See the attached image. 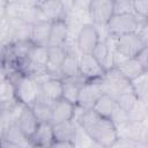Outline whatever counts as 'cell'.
<instances>
[{
  "label": "cell",
  "mask_w": 148,
  "mask_h": 148,
  "mask_svg": "<svg viewBox=\"0 0 148 148\" xmlns=\"http://www.w3.org/2000/svg\"><path fill=\"white\" fill-rule=\"evenodd\" d=\"M79 123L86 134L96 143L113 148L118 142V131L111 119L104 118L92 110H82Z\"/></svg>",
  "instance_id": "cell-1"
},
{
  "label": "cell",
  "mask_w": 148,
  "mask_h": 148,
  "mask_svg": "<svg viewBox=\"0 0 148 148\" xmlns=\"http://www.w3.org/2000/svg\"><path fill=\"white\" fill-rule=\"evenodd\" d=\"M8 80L14 87L16 102L23 106H31L38 98H40L39 83L34 76L23 75L13 71V74H8Z\"/></svg>",
  "instance_id": "cell-2"
},
{
  "label": "cell",
  "mask_w": 148,
  "mask_h": 148,
  "mask_svg": "<svg viewBox=\"0 0 148 148\" xmlns=\"http://www.w3.org/2000/svg\"><path fill=\"white\" fill-rule=\"evenodd\" d=\"M102 92L111 96L114 101L124 94L131 92L132 87L128 80H126L114 67L106 71L104 76L99 80Z\"/></svg>",
  "instance_id": "cell-3"
},
{
  "label": "cell",
  "mask_w": 148,
  "mask_h": 148,
  "mask_svg": "<svg viewBox=\"0 0 148 148\" xmlns=\"http://www.w3.org/2000/svg\"><path fill=\"white\" fill-rule=\"evenodd\" d=\"M140 24L141 23L135 14H113L106 24V30L109 32V36L118 38L127 34L136 32Z\"/></svg>",
  "instance_id": "cell-4"
},
{
  "label": "cell",
  "mask_w": 148,
  "mask_h": 148,
  "mask_svg": "<svg viewBox=\"0 0 148 148\" xmlns=\"http://www.w3.org/2000/svg\"><path fill=\"white\" fill-rule=\"evenodd\" d=\"M147 45L136 32L127 34L116 38V50L125 58H135Z\"/></svg>",
  "instance_id": "cell-5"
},
{
  "label": "cell",
  "mask_w": 148,
  "mask_h": 148,
  "mask_svg": "<svg viewBox=\"0 0 148 148\" xmlns=\"http://www.w3.org/2000/svg\"><path fill=\"white\" fill-rule=\"evenodd\" d=\"M103 95L99 80L98 81H84L79 90L76 108L82 110H91L97 99Z\"/></svg>",
  "instance_id": "cell-6"
},
{
  "label": "cell",
  "mask_w": 148,
  "mask_h": 148,
  "mask_svg": "<svg viewBox=\"0 0 148 148\" xmlns=\"http://www.w3.org/2000/svg\"><path fill=\"white\" fill-rule=\"evenodd\" d=\"M99 42H101V35L94 24L86 23L81 27L76 37V46L82 54L92 53V51L95 50V47L98 45Z\"/></svg>",
  "instance_id": "cell-7"
},
{
  "label": "cell",
  "mask_w": 148,
  "mask_h": 148,
  "mask_svg": "<svg viewBox=\"0 0 148 148\" xmlns=\"http://www.w3.org/2000/svg\"><path fill=\"white\" fill-rule=\"evenodd\" d=\"M79 71L80 76L84 81H98L106 72L91 53L81 54L79 59Z\"/></svg>",
  "instance_id": "cell-8"
},
{
  "label": "cell",
  "mask_w": 148,
  "mask_h": 148,
  "mask_svg": "<svg viewBox=\"0 0 148 148\" xmlns=\"http://www.w3.org/2000/svg\"><path fill=\"white\" fill-rule=\"evenodd\" d=\"M88 12L94 23L106 25L113 15V1L92 0L88 3Z\"/></svg>",
  "instance_id": "cell-9"
},
{
  "label": "cell",
  "mask_w": 148,
  "mask_h": 148,
  "mask_svg": "<svg viewBox=\"0 0 148 148\" xmlns=\"http://www.w3.org/2000/svg\"><path fill=\"white\" fill-rule=\"evenodd\" d=\"M40 21L54 22L59 20H66V9L62 1H38L37 2Z\"/></svg>",
  "instance_id": "cell-10"
},
{
  "label": "cell",
  "mask_w": 148,
  "mask_h": 148,
  "mask_svg": "<svg viewBox=\"0 0 148 148\" xmlns=\"http://www.w3.org/2000/svg\"><path fill=\"white\" fill-rule=\"evenodd\" d=\"M76 112V105L60 98L51 103V124L57 125L68 120H73Z\"/></svg>",
  "instance_id": "cell-11"
},
{
  "label": "cell",
  "mask_w": 148,
  "mask_h": 148,
  "mask_svg": "<svg viewBox=\"0 0 148 148\" xmlns=\"http://www.w3.org/2000/svg\"><path fill=\"white\" fill-rule=\"evenodd\" d=\"M32 148H51L54 143L53 126L50 123H39L36 131L29 138Z\"/></svg>",
  "instance_id": "cell-12"
},
{
  "label": "cell",
  "mask_w": 148,
  "mask_h": 148,
  "mask_svg": "<svg viewBox=\"0 0 148 148\" xmlns=\"http://www.w3.org/2000/svg\"><path fill=\"white\" fill-rule=\"evenodd\" d=\"M40 97L52 103L62 98V80L61 77H49L39 83Z\"/></svg>",
  "instance_id": "cell-13"
},
{
  "label": "cell",
  "mask_w": 148,
  "mask_h": 148,
  "mask_svg": "<svg viewBox=\"0 0 148 148\" xmlns=\"http://www.w3.org/2000/svg\"><path fill=\"white\" fill-rule=\"evenodd\" d=\"M27 60L31 66L34 74H36V72H46L49 60V46H37L32 44L28 53Z\"/></svg>",
  "instance_id": "cell-14"
},
{
  "label": "cell",
  "mask_w": 148,
  "mask_h": 148,
  "mask_svg": "<svg viewBox=\"0 0 148 148\" xmlns=\"http://www.w3.org/2000/svg\"><path fill=\"white\" fill-rule=\"evenodd\" d=\"M114 68L128 81H132L147 72L136 58H124L118 65L114 66Z\"/></svg>",
  "instance_id": "cell-15"
},
{
  "label": "cell",
  "mask_w": 148,
  "mask_h": 148,
  "mask_svg": "<svg viewBox=\"0 0 148 148\" xmlns=\"http://www.w3.org/2000/svg\"><path fill=\"white\" fill-rule=\"evenodd\" d=\"M16 125L18 126V128L21 130V132L29 139L32 133L36 131L37 126H38V120L35 117L32 110L29 106H23L16 118Z\"/></svg>",
  "instance_id": "cell-16"
},
{
  "label": "cell",
  "mask_w": 148,
  "mask_h": 148,
  "mask_svg": "<svg viewBox=\"0 0 148 148\" xmlns=\"http://www.w3.org/2000/svg\"><path fill=\"white\" fill-rule=\"evenodd\" d=\"M91 110L94 112H96L97 114L112 120L114 118V116L118 113V111L120 110V108L118 106L117 102L111 96L103 94L97 99V102L95 103V105L92 106Z\"/></svg>",
  "instance_id": "cell-17"
},
{
  "label": "cell",
  "mask_w": 148,
  "mask_h": 148,
  "mask_svg": "<svg viewBox=\"0 0 148 148\" xmlns=\"http://www.w3.org/2000/svg\"><path fill=\"white\" fill-rule=\"evenodd\" d=\"M51 22L38 21L31 25L30 42L37 46H49Z\"/></svg>",
  "instance_id": "cell-18"
},
{
  "label": "cell",
  "mask_w": 148,
  "mask_h": 148,
  "mask_svg": "<svg viewBox=\"0 0 148 148\" xmlns=\"http://www.w3.org/2000/svg\"><path fill=\"white\" fill-rule=\"evenodd\" d=\"M68 24L66 20L51 22L49 46H65L68 37Z\"/></svg>",
  "instance_id": "cell-19"
},
{
  "label": "cell",
  "mask_w": 148,
  "mask_h": 148,
  "mask_svg": "<svg viewBox=\"0 0 148 148\" xmlns=\"http://www.w3.org/2000/svg\"><path fill=\"white\" fill-rule=\"evenodd\" d=\"M52 126H53V134L56 141H66V142L76 143L77 128L73 120H68Z\"/></svg>",
  "instance_id": "cell-20"
},
{
  "label": "cell",
  "mask_w": 148,
  "mask_h": 148,
  "mask_svg": "<svg viewBox=\"0 0 148 148\" xmlns=\"http://www.w3.org/2000/svg\"><path fill=\"white\" fill-rule=\"evenodd\" d=\"M61 80H62V98L76 105L79 90L81 84L84 82V80L81 76L74 79H61Z\"/></svg>",
  "instance_id": "cell-21"
},
{
  "label": "cell",
  "mask_w": 148,
  "mask_h": 148,
  "mask_svg": "<svg viewBox=\"0 0 148 148\" xmlns=\"http://www.w3.org/2000/svg\"><path fill=\"white\" fill-rule=\"evenodd\" d=\"M59 73L61 75V79H74L80 76V71H79V59L74 53H71L67 51L60 68Z\"/></svg>",
  "instance_id": "cell-22"
},
{
  "label": "cell",
  "mask_w": 148,
  "mask_h": 148,
  "mask_svg": "<svg viewBox=\"0 0 148 148\" xmlns=\"http://www.w3.org/2000/svg\"><path fill=\"white\" fill-rule=\"evenodd\" d=\"M67 53L65 46H49V60L46 66V73L53 74L59 73L60 65Z\"/></svg>",
  "instance_id": "cell-23"
},
{
  "label": "cell",
  "mask_w": 148,
  "mask_h": 148,
  "mask_svg": "<svg viewBox=\"0 0 148 148\" xmlns=\"http://www.w3.org/2000/svg\"><path fill=\"white\" fill-rule=\"evenodd\" d=\"M2 139H6L10 142H14V143L18 145L22 148H32V146L30 145L29 139L21 132V130L18 128L16 123H13L9 127H7L3 131Z\"/></svg>",
  "instance_id": "cell-24"
},
{
  "label": "cell",
  "mask_w": 148,
  "mask_h": 148,
  "mask_svg": "<svg viewBox=\"0 0 148 148\" xmlns=\"http://www.w3.org/2000/svg\"><path fill=\"white\" fill-rule=\"evenodd\" d=\"M133 94L135 95L136 99L143 104H147L148 97V72L143 73L142 75L138 76L136 79L130 81Z\"/></svg>",
  "instance_id": "cell-25"
},
{
  "label": "cell",
  "mask_w": 148,
  "mask_h": 148,
  "mask_svg": "<svg viewBox=\"0 0 148 148\" xmlns=\"http://www.w3.org/2000/svg\"><path fill=\"white\" fill-rule=\"evenodd\" d=\"M35 117L38 123H50L51 124V103L44 98H38L31 106Z\"/></svg>",
  "instance_id": "cell-26"
},
{
  "label": "cell",
  "mask_w": 148,
  "mask_h": 148,
  "mask_svg": "<svg viewBox=\"0 0 148 148\" xmlns=\"http://www.w3.org/2000/svg\"><path fill=\"white\" fill-rule=\"evenodd\" d=\"M12 101H16L14 87H13L12 82L7 79L6 81L0 83V105L10 103Z\"/></svg>",
  "instance_id": "cell-27"
},
{
  "label": "cell",
  "mask_w": 148,
  "mask_h": 148,
  "mask_svg": "<svg viewBox=\"0 0 148 148\" xmlns=\"http://www.w3.org/2000/svg\"><path fill=\"white\" fill-rule=\"evenodd\" d=\"M113 14H134L133 5L130 0H117L113 1Z\"/></svg>",
  "instance_id": "cell-28"
},
{
  "label": "cell",
  "mask_w": 148,
  "mask_h": 148,
  "mask_svg": "<svg viewBox=\"0 0 148 148\" xmlns=\"http://www.w3.org/2000/svg\"><path fill=\"white\" fill-rule=\"evenodd\" d=\"M133 5V12L138 16H140L142 20L147 21L148 16V0H134L132 1Z\"/></svg>",
  "instance_id": "cell-29"
},
{
  "label": "cell",
  "mask_w": 148,
  "mask_h": 148,
  "mask_svg": "<svg viewBox=\"0 0 148 148\" xmlns=\"http://www.w3.org/2000/svg\"><path fill=\"white\" fill-rule=\"evenodd\" d=\"M135 58H136V59L140 61V64H141V65H142V66L148 71V59H147V58H148V56H147V47H145V49H143V50H142V51H141V52H140Z\"/></svg>",
  "instance_id": "cell-30"
},
{
  "label": "cell",
  "mask_w": 148,
  "mask_h": 148,
  "mask_svg": "<svg viewBox=\"0 0 148 148\" xmlns=\"http://www.w3.org/2000/svg\"><path fill=\"white\" fill-rule=\"evenodd\" d=\"M51 148H76V145L73 142H66V141H54Z\"/></svg>",
  "instance_id": "cell-31"
},
{
  "label": "cell",
  "mask_w": 148,
  "mask_h": 148,
  "mask_svg": "<svg viewBox=\"0 0 148 148\" xmlns=\"http://www.w3.org/2000/svg\"><path fill=\"white\" fill-rule=\"evenodd\" d=\"M0 148H22V147H20L18 145H16L14 142H10L6 139H1L0 140Z\"/></svg>",
  "instance_id": "cell-32"
},
{
  "label": "cell",
  "mask_w": 148,
  "mask_h": 148,
  "mask_svg": "<svg viewBox=\"0 0 148 148\" xmlns=\"http://www.w3.org/2000/svg\"><path fill=\"white\" fill-rule=\"evenodd\" d=\"M8 79V72L3 64H0V83Z\"/></svg>",
  "instance_id": "cell-33"
},
{
  "label": "cell",
  "mask_w": 148,
  "mask_h": 148,
  "mask_svg": "<svg viewBox=\"0 0 148 148\" xmlns=\"http://www.w3.org/2000/svg\"><path fill=\"white\" fill-rule=\"evenodd\" d=\"M7 3H8V1H2V0H0V21L6 18Z\"/></svg>",
  "instance_id": "cell-34"
},
{
  "label": "cell",
  "mask_w": 148,
  "mask_h": 148,
  "mask_svg": "<svg viewBox=\"0 0 148 148\" xmlns=\"http://www.w3.org/2000/svg\"><path fill=\"white\" fill-rule=\"evenodd\" d=\"M89 148H108V147H104V146H102V145H98V143L94 142V143H92V146H90Z\"/></svg>",
  "instance_id": "cell-35"
}]
</instances>
